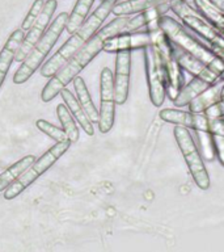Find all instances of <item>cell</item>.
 I'll use <instances>...</instances> for the list:
<instances>
[{
    "instance_id": "cell-1",
    "label": "cell",
    "mask_w": 224,
    "mask_h": 252,
    "mask_svg": "<svg viewBox=\"0 0 224 252\" xmlns=\"http://www.w3.org/2000/svg\"><path fill=\"white\" fill-rule=\"evenodd\" d=\"M129 16H117V19H114L108 25L98 29L96 34L53 78H50V82L47 83L41 92V100L43 102H49L56 97L60 94V91L66 88L88 66V63L92 62V59L102 50L106 39L121 33L126 24L129 23Z\"/></svg>"
},
{
    "instance_id": "cell-2",
    "label": "cell",
    "mask_w": 224,
    "mask_h": 252,
    "mask_svg": "<svg viewBox=\"0 0 224 252\" xmlns=\"http://www.w3.org/2000/svg\"><path fill=\"white\" fill-rule=\"evenodd\" d=\"M115 3H117V0H102L101 4L83 23L82 27L79 28L75 33H72L70 38L67 39L62 46L59 47V50L41 67V71H39L41 76H43V78H53L96 34V32L100 29L101 24L112 13Z\"/></svg>"
},
{
    "instance_id": "cell-3",
    "label": "cell",
    "mask_w": 224,
    "mask_h": 252,
    "mask_svg": "<svg viewBox=\"0 0 224 252\" xmlns=\"http://www.w3.org/2000/svg\"><path fill=\"white\" fill-rule=\"evenodd\" d=\"M159 25L173 45L200 61L208 68L216 71L220 75V79H224V59L216 55L206 43L200 42L199 39L190 34L185 29L184 24H181L170 16L164 15L159 20Z\"/></svg>"
},
{
    "instance_id": "cell-4",
    "label": "cell",
    "mask_w": 224,
    "mask_h": 252,
    "mask_svg": "<svg viewBox=\"0 0 224 252\" xmlns=\"http://www.w3.org/2000/svg\"><path fill=\"white\" fill-rule=\"evenodd\" d=\"M70 13L62 12L56 19L51 23V25L46 29L45 34L41 37L38 42L35 43L34 47L31 49L28 57L21 62V66L13 75V83L15 84H24L28 82L30 76L38 70L39 66L42 64L47 54L54 47L55 42L62 34V32L66 29L67 21H68Z\"/></svg>"
},
{
    "instance_id": "cell-5",
    "label": "cell",
    "mask_w": 224,
    "mask_h": 252,
    "mask_svg": "<svg viewBox=\"0 0 224 252\" xmlns=\"http://www.w3.org/2000/svg\"><path fill=\"white\" fill-rule=\"evenodd\" d=\"M170 9L182 21L185 27L199 35L200 39L211 49L216 55L224 59V37L196 11L193 9L186 0H173Z\"/></svg>"
},
{
    "instance_id": "cell-6",
    "label": "cell",
    "mask_w": 224,
    "mask_h": 252,
    "mask_svg": "<svg viewBox=\"0 0 224 252\" xmlns=\"http://www.w3.org/2000/svg\"><path fill=\"white\" fill-rule=\"evenodd\" d=\"M72 142L68 141L56 142L53 147L47 150L46 153L43 154L42 157L38 158L21 176L16 181H13L5 190H4V198L5 200H13L15 197H17L21 192H24L25 189L30 184H33L41 175L46 172L47 169L51 168L53 165L56 163L59 158H62L64 155L67 150L70 149Z\"/></svg>"
},
{
    "instance_id": "cell-7",
    "label": "cell",
    "mask_w": 224,
    "mask_h": 252,
    "mask_svg": "<svg viewBox=\"0 0 224 252\" xmlns=\"http://www.w3.org/2000/svg\"><path fill=\"white\" fill-rule=\"evenodd\" d=\"M173 135L176 138L177 145L180 147L182 157L190 171V175L193 176V180L196 181V184L198 185V188L203 190L210 188V176L204 167L203 158L193 139L190 130L184 126L176 125L173 129Z\"/></svg>"
},
{
    "instance_id": "cell-8",
    "label": "cell",
    "mask_w": 224,
    "mask_h": 252,
    "mask_svg": "<svg viewBox=\"0 0 224 252\" xmlns=\"http://www.w3.org/2000/svg\"><path fill=\"white\" fill-rule=\"evenodd\" d=\"M144 50L145 75L148 83L149 98L155 106H161L167 97V78L161 55L156 45H149Z\"/></svg>"
},
{
    "instance_id": "cell-9",
    "label": "cell",
    "mask_w": 224,
    "mask_h": 252,
    "mask_svg": "<svg viewBox=\"0 0 224 252\" xmlns=\"http://www.w3.org/2000/svg\"><path fill=\"white\" fill-rule=\"evenodd\" d=\"M100 112L98 129L102 134L109 133L114 125L115 117V97H114V74L109 67H105L100 75Z\"/></svg>"
},
{
    "instance_id": "cell-10",
    "label": "cell",
    "mask_w": 224,
    "mask_h": 252,
    "mask_svg": "<svg viewBox=\"0 0 224 252\" xmlns=\"http://www.w3.org/2000/svg\"><path fill=\"white\" fill-rule=\"evenodd\" d=\"M58 7L56 0H46L45 1V7H43L41 15L35 23L31 25V28L28 32V34L24 37L23 42L19 46L15 55V62L21 63L24 59L27 58L28 54L30 53V50L34 47V45L38 42L41 37L45 34V32L47 29V25L50 24L51 17L54 15L55 9Z\"/></svg>"
},
{
    "instance_id": "cell-11",
    "label": "cell",
    "mask_w": 224,
    "mask_h": 252,
    "mask_svg": "<svg viewBox=\"0 0 224 252\" xmlns=\"http://www.w3.org/2000/svg\"><path fill=\"white\" fill-rule=\"evenodd\" d=\"M152 45L151 31L121 32L105 41L102 50L105 53H118V51H133L138 49H145Z\"/></svg>"
},
{
    "instance_id": "cell-12",
    "label": "cell",
    "mask_w": 224,
    "mask_h": 252,
    "mask_svg": "<svg viewBox=\"0 0 224 252\" xmlns=\"http://www.w3.org/2000/svg\"><path fill=\"white\" fill-rule=\"evenodd\" d=\"M163 121L188 127L193 131H210V118L204 113H194V112H185L181 109H170L165 108L159 113Z\"/></svg>"
},
{
    "instance_id": "cell-13",
    "label": "cell",
    "mask_w": 224,
    "mask_h": 252,
    "mask_svg": "<svg viewBox=\"0 0 224 252\" xmlns=\"http://www.w3.org/2000/svg\"><path fill=\"white\" fill-rule=\"evenodd\" d=\"M131 51H118L114 72V97L117 105H123L129 97Z\"/></svg>"
},
{
    "instance_id": "cell-14",
    "label": "cell",
    "mask_w": 224,
    "mask_h": 252,
    "mask_svg": "<svg viewBox=\"0 0 224 252\" xmlns=\"http://www.w3.org/2000/svg\"><path fill=\"white\" fill-rule=\"evenodd\" d=\"M219 79L220 75L216 71L211 70V68L207 67L203 72L193 76L192 80L188 84H185L184 88L181 90V92L176 97V100L173 101V104L176 106L188 105L193 98L196 97L199 94H202L204 90H207L208 87L212 86Z\"/></svg>"
},
{
    "instance_id": "cell-15",
    "label": "cell",
    "mask_w": 224,
    "mask_h": 252,
    "mask_svg": "<svg viewBox=\"0 0 224 252\" xmlns=\"http://www.w3.org/2000/svg\"><path fill=\"white\" fill-rule=\"evenodd\" d=\"M168 11H170V4H161V5L148 8V9L138 13L133 19H130L129 23L126 24L125 28L122 29V32L144 31L145 28H148L149 25L157 23L161 16H164Z\"/></svg>"
},
{
    "instance_id": "cell-16",
    "label": "cell",
    "mask_w": 224,
    "mask_h": 252,
    "mask_svg": "<svg viewBox=\"0 0 224 252\" xmlns=\"http://www.w3.org/2000/svg\"><path fill=\"white\" fill-rule=\"evenodd\" d=\"M24 37H25V32L23 29H16L9 35V38L7 39V42L0 51V87L7 78L8 70H9L12 62L15 61L16 51L23 42Z\"/></svg>"
},
{
    "instance_id": "cell-17",
    "label": "cell",
    "mask_w": 224,
    "mask_h": 252,
    "mask_svg": "<svg viewBox=\"0 0 224 252\" xmlns=\"http://www.w3.org/2000/svg\"><path fill=\"white\" fill-rule=\"evenodd\" d=\"M223 87V79H219L212 86H210L207 90H204L202 94H199L196 97H194L189 102V110L194 113H203L204 110L208 109L210 106L220 101V91Z\"/></svg>"
},
{
    "instance_id": "cell-18",
    "label": "cell",
    "mask_w": 224,
    "mask_h": 252,
    "mask_svg": "<svg viewBox=\"0 0 224 252\" xmlns=\"http://www.w3.org/2000/svg\"><path fill=\"white\" fill-rule=\"evenodd\" d=\"M60 96H62L63 101L68 106V109L72 113V116L75 117V120L79 122V125L82 126L83 130L85 131L89 137H92L94 134L93 129V122L90 121V118L88 117V114L85 113V110L83 109L82 104L79 102V100L75 97L71 91H68L67 88H63L60 91Z\"/></svg>"
},
{
    "instance_id": "cell-19",
    "label": "cell",
    "mask_w": 224,
    "mask_h": 252,
    "mask_svg": "<svg viewBox=\"0 0 224 252\" xmlns=\"http://www.w3.org/2000/svg\"><path fill=\"white\" fill-rule=\"evenodd\" d=\"M173 0H121L114 4L113 11L115 16H130L148 9V8L161 5V4H170Z\"/></svg>"
},
{
    "instance_id": "cell-20",
    "label": "cell",
    "mask_w": 224,
    "mask_h": 252,
    "mask_svg": "<svg viewBox=\"0 0 224 252\" xmlns=\"http://www.w3.org/2000/svg\"><path fill=\"white\" fill-rule=\"evenodd\" d=\"M194 8L224 37V13L210 0H193Z\"/></svg>"
},
{
    "instance_id": "cell-21",
    "label": "cell",
    "mask_w": 224,
    "mask_h": 252,
    "mask_svg": "<svg viewBox=\"0 0 224 252\" xmlns=\"http://www.w3.org/2000/svg\"><path fill=\"white\" fill-rule=\"evenodd\" d=\"M34 161V155H27V157L21 158L19 161H16L15 164H12L4 172L0 173V192L5 190L13 181L17 180Z\"/></svg>"
},
{
    "instance_id": "cell-22",
    "label": "cell",
    "mask_w": 224,
    "mask_h": 252,
    "mask_svg": "<svg viewBox=\"0 0 224 252\" xmlns=\"http://www.w3.org/2000/svg\"><path fill=\"white\" fill-rule=\"evenodd\" d=\"M74 82L75 91H76V94H78L79 102L82 104L83 109L85 110V113L88 114V117L90 118V121L93 124H98V110L96 108V105L93 104V100L90 97L89 91L86 88L85 82L83 80L82 76H76V78L72 80Z\"/></svg>"
},
{
    "instance_id": "cell-23",
    "label": "cell",
    "mask_w": 224,
    "mask_h": 252,
    "mask_svg": "<svg viewBox=\"0 0 224 252\" xmlns=\"http://www.w3.org/2000/svg\"><path fill=\"white\" fill-rule=\"evenodd\" d=\"M94 1L96 0H78L76 1L74 9L68 16V21H67L66 25L67 33L72 34L82 27L83 23L86 20V16L89 13L90 8H92Z\"/></svg>"
},
{
    "instance_id": "cell-24",
    "label": "cell",
    "mask_w": 224,
    "mask_h": 252,
    "mask_svg": "<svg viewBox=\"0 0 224 252\" xmlns=\"http://www.w3.org/2000/svg\"><path fill=\"white\" fill-rule=\"evenodd\" d=\"M173 54L176 57L178 64L182 67V70L188 71L189 74H192L193 76L203 72L207 68V66H204L200 61H198V59H196L190 54H188L186 51L181 50L180 47H177L176 45H173Z\"/></svg>"
},
{
    "instance_id": "cell-25",
    "label": "cell",
    "mask_w": 224,
    "mask_h": 252,
    "mask_svg": "<svg viewBox=\"0 0 224 252\" xmlns=\"http://www.w3.org/2000/svg\"><path fill=\"white\" fill-rule=\"evenodd\" d=\"M56 114H58L59 121L62 124V129L66 131L70 141L72 143L78 142L79 137H80V131H79V127L75 122V117H72V113L68 109V106L66 104H59L56 106Z\"/></svg>"
},
{
    "instance_id": "cell-26",
    "label": "cell",
    "mask_w": 224,
    "mask_h": 252,
    "mask_svg": "<svg viewBox=\"0 0 224 252\" xmlns=\"http://www.w3.org/2000/svg\"><path fill=\"white\" fill-rule=\"evenodd\" d=\"M198 142H199L200 155L203 160L211 161L215 158V147H214V139H212L211 131H196Z\"/></svg>"
},
{
    "instance_id": "cell-27",
    "label": "cell",
    "mask_w": 224,
    "mask_h": 252,
    "mask_svg": "<svg viewBox=\"0 0 224 252\" xmlns=\"http://www.w3.org/2000/svg\"><path fill=\"white\" fill-rule=\"evenodd\" d=\"M35 126H37L38 130H41L42 133L46 134L47 137H50L51 139H54L55 142H63L70 139L64 130L58 127V126L53 125V124H50V122L46 121V120H37Z\"/></svg>"
},
{
    "instance_id": "cell-28",
    "label": "cell",
    "mask_w": 224,
    "mask_h": 252,
    "mask_svg": "<svg viewBox=\"0 0 224 252\" xmlns=\"http://www.w3.org/2000/svg\"><path fill=\"white\" fill-rule=\"evenodd\" d=\"M43 7H45V0H34V3L31 5L30 11L28 12L27 17L24 19L23 25H21V29H23L24 32H29L31 25L35 23V20L38 19L39 15H41Z\"/></svg>"
},
{
    "instance_id": "cell-29",
    "label": "cell",
    "mask_w": 224,
    "mask_h": 252,
    "mask_svg": "<svg viewBox=\"0 0 224 252\" xmlns=\"http://www.w3.org/2000/svg\"><path fill=\"white\" fill-rule=\"evenodd\" d=\"M214 139V147H215V157L220 161V164L224 167V135L212 134Z\"/></svg>"
},
{
    "instance_id": "cell-30",
    "label": "cell",
    "mask_w": 224,
    "mask_h": 252,
    "mask_svg": "<svg viewBox=\"0 0 224 252\" xmlns=\"http://www.w3.org/2000/svg\"><path fill=\"white\" fill-rule=\"evenodd\" d=\"M210 120H216V118H224V101H219L210 106L208 109L203 112Z\"/></svg>"
},
{
    "instance_id": "cell-31",
    "label": "cell",
    "mask_w": 224,
    "mask_h": 252,
    "mask_svg": "<svg viewBox=\"0 0 224 252\" xmlns=\"http://www.w3.org/2000/svg\"><path fill=\"white\" fill-rule=\"evenodd\" d=\"M210 131L212 134L224 135V118H216L210 121Z\"/></svg>"
},
{
    "instance_id": "cell-32",
    "label": "cell",
    "mask_w": 224,
    "mask_h": 252,
    "mask_svg": "<svg viewBox=\"0 0 224 252\" xmlns=\"http://www.w3.org/2000/svg\"><path fill=\"white\" fill-rule=\"evenodd\" d=\"M210 1L224 13V0H210Z\"/></svg>"
}]
</instances>
